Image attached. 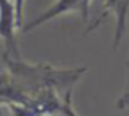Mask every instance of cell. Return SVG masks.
Here are the masks:
<instances>
[{"label":"cell","instance_id":"1","mask_svg":"<svg viewBox=\"0 0 129 116\" xmlns=\"http://www.w3.org/2000/svg\"><path fill=\"white\" fill-rule=\"evenodd\" d=\"M90 8H91V0H54L36 18H33L29 23L23 25L21 31L23 33L33 31V30L39 28L41 25H46V23L52 21L54 18H59L62 15H69V13H77V15L82 16L83 21H88Z\"/></svg>","mask_w":129,"mask_h":116},{"label":"cell","instance_id":"2","mask_svg":"<svg viewBox=\"0 0 129 116\" xmlns=\"http://www.w3.org/2000/svg\"><path fill=\"white\" fill-rule=\"evenodd\" d=\"M16 10L13 0H0V41L3 43L2 56L12 57V59H21L16 41Z\"/></svg>","mask_w":129,"mask_h":116},{"label":"cell","instance_id":"3","mask_svg":"<svg viewBox=\"0 0 129 116\" xmlns=\"http://www.w3.org/2000/svg\"><path fill=\"white\" fill-rule=\"evenodd\" d=\"M108 15L114 16V36H113V51L118 49L129 21V0H101V15L93 25L88 28V31L98 28L100 23Z\"/></svg>","mask_w":129,"mask_h":116},{"label":"cell","instance_id":"4","mask_svg":"<svg viewBox=\"0 0 129 116\" xmlns=\"http://www.w3.org/2000/svg\"><path fill=\"white\" fill-rule=\"evenodd\" d=\"M25 2L26 0H13L15 3V10H16V21H18V28L23 26V8H25Z\"/></svg>","mask_w":129,"mask_h":116},{"label":"cell","instance_id":"5","mask_svg":"<svg viewBox=\"0 0 129 116\" xmlns=\"http://www.w3.org/2000/svg\"><path fill=\"white\" fill-rule=\"evenodd\" d=\"M127 77H129V62H127ZM127 105H129V85H127V92L123 95V97H121L118 106H119V108H124V106H127Z\"/></svg>","mask_w":129,"mask_h":116},{"label":"cell","instance_id":"6","mask_svg":"<svg viewBox=\"0 0 129 116\" xmlns=\"http://www.w3.org/2000/svg\"><path fill=\"white\" fill-rule=\"evenodd\" d=\"M57 116H67V114H57ZM69 116H77V113L75 114H69Z\"/></svg>","mask_w":129,"mask_h":116},{"label":"cell","instance_id":"7","mask_svg":"<svg viewBox=\"0 0 129 116\" xmlns=\"http://www.w3.org/2000/svg\"><path fill=\"white\" fill-rule=\"evenodd\" d=\"M12 116H21V114H12Z\"/></svg>","mask_w":129,"mask_h":116}]
</instances>
